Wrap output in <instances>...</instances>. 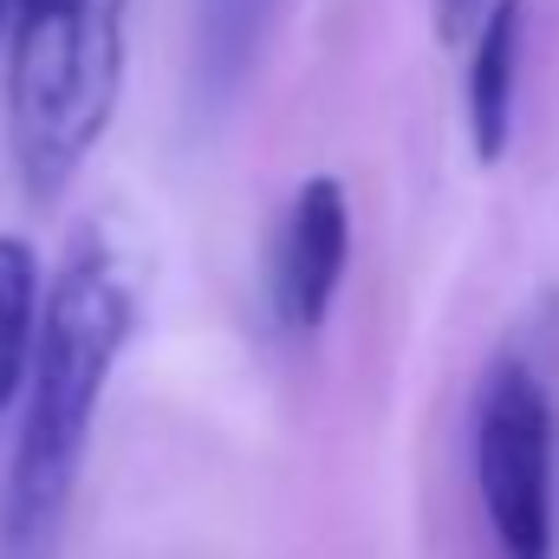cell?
<instances>
[{"label": "cell", "mask_w": 559, "mask_h": 559, "mask_svg": "<svg viewBox=\"0 0 559 559\" xmlns=\"http://www.w3.org/2000/svg\"><path fill=\"white\" fill-rule=\"evenodd\" d=\"M475 495L501 559L559 554V423L547 378L501 352L475 391Z\"/></svg>", "instance_id": "obj_3"}, {"label": "cell", "mask_w": 559, "mask_h": 559, "mask_svg": "<svg viewBox=\"0 0 559 559\" xmlns=\"http://www.w3.org/2000/svg\"><path fill=\"white\" fill-rule=\"evenodd\" d=\"M495 7H501V0H436V33H442V46H468Z\"/></svg>", "instance_id": "obj_8"}, {"label": "cell", "mask_w": 559, "mask_h": 559, "mask_svg": "<svg viewBox=\"0 0 559 559\" xmlns=\"http://www.w3.org/2000/svg\"><path fill=\"white\" fill-rule=\"evenodd\" d=\"M131 0H20L7 26V150L26 202H59L118 118Z\"/></svg>", "instance_id": "obj_2"}, {"label": "cell", "mask_w": 559, "mask_h": 559, "mask_svg": "<svg viewBox=\"0 0 559 559\" xmlns=\"http://www.w3.org/2000/svg\"><path fill=\"white\" fill-rule=\"evenodd\" d=\"M138 299L98 235H85L46 286L33 371L20 391V436L0 495V559H52L72 488L92 449V423L111 391V371L131 345Z\"/></svg>", "instance_id": "obj_1"}, {"label": "cell", "mask_w": 559, "mask_h": 559, "mask_svg": "<svg viewBox=\"0 0 559 559\" xmlns=\"http://www.w3.org/2000/svg\"><path fill=\"white\" fill-rule=\"evenodd\" d=\"M274 13L280 0H195V92L209 105H228L248 85Z\"/></svg>", "instance_id": "obj_6"}, {"label": "cell", "mask_w": 559, "mask_h": 559, "mask_svg": "<svg viewBox=\"0 0 559 559\" xmlns=\"http://www.w3.org/2000/svg\"><path fill=\"white\" fill-rule=\"evenodd\" d=\"M46 312V274L26 235H0V411L20 404Z\"/></svg>", "instance_id": "obj_7"}, {"label": "cell", "mask_w": 559, "mask_h": 559, "mask_svg": "<svg viewBox=\"0 0 559 559\" xmlns=\"http://www.w3.org/2000/svg\"><path fill=\"white\" fill-rule=\"evenodd\" d=\"M521 52H527V0H501L481 33L468 39V72H462V111H468V143L481 163H501L514 143V111H521Z\"/></svg>", "instance_id": "obj_5"}, {"label": "cell", "mask_w": 559, "mask_h": 559, "mask_svg": "<svg viewBox=\"0 0 559 559\" xmlns=\"http://www.w3.org/2000/svg\"><path fill=\"white\" fill-rule=\"evenodd\" d=\"M13 7H20V0H0V39H7V26H13Z\"/></svg>", "instance_id": "obj_9"}, {"label": "cell", "mask_w": 559, "mask_h": 559, "mask_svg": "<svg viewBox=\"0 0 559 559\" xmlns=\"http://www.w3.org/2000/svg\"><path fill=\"white\" fill-rule=\"evenodd\" d=\"M352 267V202L338 176H306L274 248V312L286 332H319Z\"/></svg>", "instance_id": "obj_4"}]
</instances>
